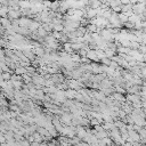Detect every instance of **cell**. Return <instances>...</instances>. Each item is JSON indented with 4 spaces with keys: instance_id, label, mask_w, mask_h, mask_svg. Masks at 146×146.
<instances>
[{
    "instance_id": "18",
    "label": "cell",
    "mask_w": 146,
    "mask_h": 146,
    "mask_svg": "<svg viewBox=\"0 0 146 146\" xmlns=\"http://www.w3.org/2000/svg\"><path fill=\"white\" fill-rule=\"evenodd\" d=\"M132 146H143V145H141L139 141H133V143H132Z\"/></svg>"
},
{
    "instance_id": "15",
    "label": "cell",
    "mask_w": 146,
    "mask_h": 146,
    "mask_svg": "<svg viewBox=\"0 0 146 146\" xmlns=\"http://www.w3.org/2000/svg\"><path fill=\"white\" fill-rule=\"evenodd\" d=\"M64 30H65L64 24H54V31H57V32H63Z\"/></svg>"
},
{
    "instance_id": "10",
    "label": "cell",
    "mask_w": 146,
    "mask_h": 146,
    "mask_svg": "<svg viewBox=\"0 0 146 146\" xmlns=\"http://www.w3.org/2000/svg\"><path fill=\"white\" fill-rule=\"evenodd\" d=\"M102 1L100 0H90L89 1V7H91V8H94V9H97V8H99V7H102Z\"/></svg>"
},
{
    "instance_id": "12",
    "label": "cell",
    "mask_w": 146,
    "mask_h": 146,
    "mask_svg": "<svg viewBox=\"0 0 146 146\" xmlns=\"http://www.w3.org/2000/svg\"><path fill=\"white\" fill-rule=\"evenodd\" d=\"M112 97H113V99L114 100H119V102H124V100H127V98H124L123 96H122V94H120V92H113V95H112Z\"/></svg>"
},
{
    "instance_id": "1",
    "label": "cell",
    "mask_w": 146,
    "mask_h": 146,
    "mask_svg": "<svg viewBox=\"0 0 146 146\" xmlns=\"http://www.w3.org/2000/svg\"><path fill=\"white\" fill-rule=\"evenodd\" d=\"M132 11H133L135 14L143 15V14L146 11V2H138V3H135L133 7H132Z\"/></svg>"
},
{
    "instance_id": "7",
    "label": "cell",
    "mask_w": 146,
    "mask_h": 146,
    "mask_svg": "<svg viewBox=\"0 0 146 146\" xmlns=\"http://www.w3.org/2000/svg\"><path fill=\"white\" fill-rule=\"evenodd\" d=\"M76 90H74V89H66L65 90V94H66V97L68 98V99H75V96H76Z\"/></svg>"
},
{
    "instance_id": "11",
    "label": "cell",
    "mask_w": 146,
    "mask_h": 146,
    "mask_svg": "<svg viewBox=\"0 0 146 146\" xmlns=\"http://www.w3.org/2000/svg\"><path fill=\"white\" fill-rule=\"evenodd\" d=\"M71 58H72V60H73L74 63H81V58H82V56H81L78 51H74L73 54H71Z\"/></svg>"
},
{
    "instance_id": "6",
    "label": "cell",
    "mask_w": 146,
    "mask_h": 146,
    "mask_svg": "<svg viewBox=\"0 0 146 146\" xmlns=\"http://www.w3.org/2000/svg\"><path fill=\"white\" fill-rule=\"evenodd\" d=\"M63 50L66 51V52H68V54H73L74 50H73V48H72V42L67 41V42L63 43Z\"/></svg>"
},
{
    "instance_id": "9",
    "label": "cell",
    "mask_w": 146,
    "mask_h": 146,
    "mask_svg": "<svg viewBox=\"0 0 146 146\" xmlns=\"http://www.w3.org/2000/svg\"><path fill=\"white\" fill-rule=\"evenodd\" d=\"M35 33H36V34H38L40 38H43V39H44L47 35H48V32L46 31V29H44L42 25H41V26H40V27L36 30V32H35Z\"/></svg>"
},
{
    "instance_id": "19",
    "label": "cell",
    "mask_w": 146,
    "mask_h": 146,
    "mask_svg": "<svg viewBox=\"0 0 146 146\" xmlns=\"http://www.w3.org/2000/svg\"><path fill=\"white\" fill-rule=\"evenodd\" d=\"M144 62H146V54H144Z\"/></svg>"
},
{
    "instance_id": "5",
    "label": "cell",
    "mask_w": 146,
    "mask_h": 146,
    "mask_svg": "<svg viewBox=\"0 0 146 146\" xmlns=\"http://www.w3.org/2000/svg\"><path fill=\"white\" fill-rule=\"evenodd\" d=\"M31 1L30 0H19V8L21 9H31Z\"/></svg>"
},
{
    "instance_id": "3",
    "label": "cell",
    "mask_w": 146,
    "mask_h": 146,
    "mask_svg": "<svg viewBox=\"0 0 146 146\" xmlns=\"http://www.w3.org/2000/svg\"><path fill=\"white\" fill-rule=\"evenodd\" d=\"M87 57H88L91 62H98V60H100V59L98 58V56H97V51H96L95 49H90V50L87 52Z\"/></svg>"
},
{
    "instance_id": "16",
    "label": "cell",
    "mask_w": 146,
    "mask_h": 146,
    "mask_svg": "<svg viewBox=\"0 0 146 146\" xmlns=\"http://www.w3.org/2000/svg\"><path fill=\"white\" fill-rule=\"evenodd\" d=\"M139 50H140V52H141V54H146V44L141 43V44H140V47H139Z\"/></svg>"
},
{
    "instance_id": "17",
    "label": "cell",
    "mask_w": 146,
    "mask_h": 146,
    "mask_svg": "<svg viewBox=\"0 0 146 146\" xmlns=\"http://www.w3.org/2000/svg\"><path fill=\"white\" fill-rule=\"evenodd\" d=\"M21 144H22V146H31V143L30 141H27V139L25 138V139H23L22 141H21Z\"/></svg>"
},
{
    "instance_id": "2",
    "label": "cell",
    "mask_w": 146,
    "mask_h": 146,
    "mask_svg": "<svg viewBox=\"0 0 146 146\" xmlns=\"http://www.w3.org/2000/svg\"><path fill=\"white\" fill-rule=\"evenodd\" d=\"M10 10L8 13V18H10L11 21L14 19H19L22 17V13H21V9H13L11 7H9Z\"/></svg>"
},
{
    "instance_id": "8",
    "label": "cell",
    "mask_w": 146,
    "mask_h": 146,
    "mask_svg": "<svg viewBox=\"0 0 146 146\" xmlns=\"http://www.w3.org/2000/svg\"><path fill=\"white\" fill-rule=\"evenodd\" d=\"M14 73H16V74H18V75H23V74H26V73H29V72H27V68H26V67L18 65V66L15 68Z\"/></svg>"
},
{
    "instance_id": "13",
    "label": "cell",
    "mask_w": 146,
    "mask_h": 146,
    "mask_svg": "<svg viewBox=\"0 0 146 146\" xmlns=\"http://www.w3.org/2000/svg\"><path fill=\"white\" fill-rule=\"evenodd\" d=\"M119 17H120V21L124 24V23H127V22H129V16L125 14V13H123V11H121L120 14H119Z\"/></svg>"
},
{
    "instance_id": "4",
    "label": "cell",
    "mask_w": 146,
    "mask_h": 146,
    "mask_svg": "<svg viewBox=\"0 0 146 146\" xmlns=\"http://www.w3.org/2000/svg\"><path fill=\"white\" fill-rule=\"evenodd\" d=\"M19 26H22V27H27L29 29V25H30V23H31V18L30 17H26V16H22L19 19Z\"/></svg>"
},
{
    "instance_id": "14",
    "label": "cell",
    "mask_w": 146,
    "mask_h": 146,
    "mask_svg": "<svg viewBox=\"0 0 146 146\" xmlns=\"http://www.w3.org/2000/svg\"><path fill=\"white\" fill-rule=\"evenodd\" d=\"M11 73H14V71H10V72H2V80H11Z\"/></svg>"
}]
</instances>
